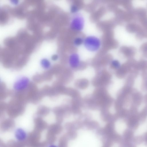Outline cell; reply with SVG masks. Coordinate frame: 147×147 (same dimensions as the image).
<instances>
[{
	"label": "cell",
	"instance_id": "obj_1",
	"mask_svg": "<svg viewBox=\"0 0 147 147\" xmlns=\"http://www.w3.org/2000/svg\"><path fill=\"white\" fill-rule=\"evenodd\" d=\"M83 45L88 51L91 52H95L100 48L101 42L98 37L94 35H89L84 38Z\"/></svg>",
	"mask_w": 147,
	"mask_h": 147
},
{
	"label": "cell",
	"instance_id": "obj_2",
	"mask_svg": "<svg viewBox=\"0 0 147 147\" xmlns=\"http://www.w3.org/2000/svg\"><path fill=\"white\" fill-rule=\"evenodd\" d=\"M85 20L83 16L80 14L75 15L71 20L70 27L71 29L76 31H81L84 29Z\"/></svg>",
	"mask_w": 147,
	"mask_h": 147
},
{
	"label": "cell",
	"instance_id": "obj_3",
	"mask_svg": "<svg viewBox=\"0 0 147 147\" xmlns=\"http://www.w3.org/2000/svg\"><path fill=\"white\" fill-rule=\"evenodd\" d=\"M30 83V80L28 77L25 76L21 77L14 83L13 89L17 91H23L28 87Z\"/></svg>",
	"mask_w": 147,
	"mask_h": 147
},
{
	"label": "cell",
	"instance_id": "obj_4",
	"mask_svg": "<svg viewBox=\"0 0 147 147\" xmlns=\"http://www.w3.org/2000/svg\"><path fill=\"white\" fill-rule=\"evenodd\" d=\"M28 135L26 131L22 128H17L15 131L14 136L18 142L26 143Z\"/></svg>",
	"mask_w": 147,
	"mask_h": 147
},
{
	"label": "cell",
	"instance_id": "obj_5",
	"mask_svg": "<svg viewBox=\"0 0 147 147\" xmlns=\"http://www.w3.org/2000/svg\"><path fill=\"white\" fill-rule=\"evenodd\" d=\"M139 122L138 116H133L127 118V124L129 129L133 130L137 129Z\"/></svg>",
	"mask_w": 147,
	"mask_h": 147
},
{
	"label": "cell",
	"instance_id": "obj_6",
	"mask_svg": "<svg viewBox=\"0 0 147 147\" xmlns=\"http://www.w3.org/2000/svg\"><path fill=\"white\" fill-rule=\"evenodd\" d=\"M14 126V122L12 120H6L3 121L1 124L0 130L2 132L9 131L13 129Z\"/></svg>",
	"mask_w": 147,
	"mask_h": 147
},
{
	"label": "cell",
	"instance_id": "obj_7",
	"mask_svg": "<svg viewBox=\"0 0 147 147\" xmlns=\"http://www.w3.org/2000/svg\"><path fill=\"white\" fill-rule=\"evenodd\" d=\"M34 122V129L41 133L48 127L47 123L41 119H36Z\"/></svg>",
	"mask_w": 147,
	"mask_h": 147
},
{
	"label": "cell",
	"instance_id": "obj_8",
	"mask_svg": "<svg viewBox=\"0 0 147 147\" xmlns=\"http://www.w3.org/2000/svg\"><path fill=\"white\" fill-rule=\"evenodd\" d=\"M121 51L126 57L130 58L134 55L136 52L135 48L132 46H123L121 48Z\"/></svg>",
	"mask_w": 147,
	"mask_h": 147
},
{
	"label": "cell",
	"instance_id": "obj_9",
	"mask_svg": "<svg viewBox=\"0 0 147 147\" xmlns=\"http://www.w3.org/2000/svg\"><path fill=\"white\" fill-rule=\"evenodd\" d=\"M47 129V132L56 136L61 132L63 129L61 126L58 124L51 125Z\"/></svg>",
	"mask_w": 147,
	"mask_h": 147
},
{
	"label": "cell",
	"instance_id": "obj_10",
	"mask_svg": "<svg viewBox=\"0 0 147 147\" xmlns=\"http://www.w3.org/2000/svg\"><path fill=\"white\" fill-rule=\"evenodd\" d=\"M134 12L135 17L139 21L147 17V11L144 8L139 7L134 9Z\"/></svg>",
	"mask_w": 147,
	"mask_h": 147
},
{
	"label": "cell",
	"instance_id": "obj_11",
	"mask_svg": "<svg viewBox=\"0 0 147 147\" xmlns=\"http://www.w3.org/2000/svg\"><path fill=\"white\" fill-rule=\"evenodd\" d=\"M142 28V27L140 25L133 23H129L126 26V30L130 33H136Z\"/></svg>",
	"mask_w": 147,
	"mask_h": 147
},
{
	"label": "cell",
	"instance_id": "obj_12",
	"mask_svg": "<svg viewBox=\"0 0 147 147\" xmlns=\"http://www.w3.org/2000/svg\"><path fill=\"white\" fill-rule=\"evenodd\" d=\"M134 137L133 131L129 129H127L123 132L122 140L126 141L132 142Z\"/></svg>",
	"mask_w": 147,
	"mask_h": 147
},
{
	"label": "cell",
	"instance_id": "obj_13",
	"mask_svg": "<svg viewBox=\"0 0 147 147\" xmlns=\"http://www.w3.org/2000/svg\"><path fill=\"white\" fill-rule=\"evenodd\" d=\"M26 147H47L48 144L46 141L26 143Z\"/></svg>",
	"mask_w": 147,
	"mask_h": 147
},
{
	"label": "cell",
	"instance_id": "obj_14",
	"mask_svg": "<svg viewBox=\"0 0 147 147\" xmlns=\"http://www.w3.org/2000/svg\"><path fill=\"white\" fill-rule=\"evenodd\" d=\"M134 9L125 12L123 16L124 20L127 22H129L136 18L134 14Z\"/></svg>",
	"mask_w": 147,
	"mask_h": 147
},
{
	"label": "cell",
	"instance_id": "obj_15",
	"mask_svg": "<svg viewBox=\"0 0 147 147\" xmlns=\"http://www.w3.org/2000/svg\"><path fill=\"white\" fill-rule=\"evenodd\" d=\"M69 61L72 65H77L80 61V57L78 54L75 53H72L69 57Z\"/></svg>",
	"mask_w": 147,
	"mask_h": 147
},
{
	"label": "cell",
	"instance_id": "obj_16",
	"mask_svg": "<svg viewBox=\"0 0 147 147\" xmlns=\"http://www.w3.org/2000/svg\"><path fill=\"white\" fill-rule=\"evenodd\" d=\"M8 147H26L25 143L21 142L14 140H10L7 142Z\"/></svg>",
	"mask_w": 147,
	"mask_h": 147
},
{
	"label": "cell",
	"instance_id": "obj_17",
	"mask_svg": "<svg viewBox=\"0 0 147 147\" xmlns=\"http://www.w3.org/2000/svg\"><path fill=\"white\" fill-rule=\"evenodd\" d=\"M69 137L65 134L62 136L59 141V147H67V140Z\"/></svg>",
	"mask_w": 147,
	"mask_h": 147
},
{
	"label": "cell",
	"instance_id": "obj_18",
	"mask_svg": "<svg viewBox=\"0 0 147 147\" xmlns=\"http://www.w3.org/2000/svg\"><path fill=\"white\" fill-rule=\"evenodd\" d=\"M56 140V136L47 132L46 141L48 144H53Z\"/></svg>",
	"mask_w": 147,
	"mask_h": 147
},
{
	"label": "cell",
	"instance_id": "obj_19",
	"mask_svg": "<svg viewBox=\"0 0 147 147\" xmlns=\"http://www.w3.org/2000/svg\"><path fill=\"white\" fill-rule=\"evenodd\" d=\"M122 3L124 7L126 9L127 11H131L134 9L132 3L131 1L124 0Z\"/></svg>",
	"mask_w": 147,
	"mask_h": 147
},
{
	"label": "cell",
	"instance_id": "obj_20",
	"mask_svg": "<svg viewBox=\"0 0 147 147\" xmlns=\"http://www.w3.org/2000/svg\"><path fill=\"white\" fill-rule=\"evenodd\" d=\"M144 142V138L143 135L138 136L134 137L132 142L134 144L139 145Z\"/></svg>",
	"mask_w": 147,
	"mask_h": 147
},
{
	"label": "cell",
	"instance_id": "obj_21",
	"mask_svg": "<svg viewBox=\"0 0 147 147\" xmlns=\"http://www.w3.org/2000/svg\"><path fill=\"white\" fill-rule=\"evenodd\" d=\"M84 38L81 37H77L73 41L74 45L76 47H79L83 44Z\"/></svg>",
	"mask_w": 147,
	"mask_h": 147
},
{
	"label": "cell",
	"instance_id": "obj_22",
	"mask_svg": "<svg viewBox=\"0 0 147 147\" xmlns=\"http://www.w3.org/2000/svg\"><path fill=\"white\" fill-rule=\"evenodd\" d=\"M132 142L125 141L122 139L120 147H134L135 145Z\"/></svg>",
	"mask_w": 147,
	"mask_h": 147
},
{
	"label": "cell",
	"instance_id": "obj_23",
	"mask_svg": "<svg viewBox=\"0 0 147 147\" xmlns=\"http://www.w3.org/2000/svg\"><path fill=\"white\" fill-rule=\"evenodd\" d=\"M41 64L42 67L45 69H49L51 66L50 62L46 59L42 60L41 61Z\"/></svg>",
	"mask_w": 147,
	"mask_h": 147
},
{
	"label": "cell",
	"instance_id": "obj_24",
	"mask_svg": "<svg viewBox=\"0 0 147 147\" xmlns=\"http://www.w3.org/2000/svg\"><path fill=\"white\" fill-rule=\"evenodd\" d=\"M136 38L139 40L142 39L144 38L143 28L136 33Z\"/></svg>",
	"mask_w": 147,
	"mask_h": 147
},
{
	"label": "cell",
	"instance_id": "obj_25",
	"mask_svg": "<svg viewBox=\"0 0 147 147\" xmlns=\"http://www.w3.org/2000/svg\"><path fill=\"white\" fill-rule=\"evenodd\" d=\"M71 12L73 14H76L78 11V8L76 5H72L70 7Z\"/></svg>",
	"mask_w": 147,
	"mask_h": 147
},
{
	"label": "cell",
	"instance_id": "obj_26",
	"mask_svg": "<svg viewBox=\"0 0 147 147\" xmlns=\"http://www.w3.org/2000/svg\"><path fill=\"white\" fill-rule=\"evenodd\" d=\"M140 21L143 28L147 29V17L142 19Z\"/></svg>",
	"mask_w": 147,
	"mask_h": 147
},
{
	"label": "cell",
	"instance_id": "obj_27",
	"mask_svg": "<svg viewBox=\"0 0 147 147\" xmlns=\"http://www.w3.org/2000/svg\"><path fill=\"white\" fill-rule=\"evenodd\" d=\"M140 50L142 52L147 50V42L142 44L140 47Z\"/></svg>",
	"mask_w": 147,
	"mask_h": 147
},
{
	"label": "cell",
	"instance_id": "obj_28",
	"mask_svg": "<svg viewBox=\"0 0 147 147\" xmlns=\"http://www.w3.org/2000/svg\"><path fill=\"white\" fill-rule=\"evenodd\" d=\"M112 63L113 65L116 67H118L119 65V62L117 60H113L112 61Z\"/></svg>",
	"mask_w": 147,
	"mask_h": 147
},
{
	"label": "cell",
	"instance_id": "obj_29",
	"mask_svg": "<svg viewBox=\"0 0 147 147\" xmlns=\"http://www.w3.org/2000/svg\"><path fill=\"white\" fill-rule=\"evenodd\" d=\"M145 145L147 146V132L143 135Z\"/></svg>",
	"mask_w": 147,
	"mask_h": 147
},
{
	"label": "cell",
	"instance_id": "obj_30",
	"mask_svg": "<svg viewBox=\"0 0 147 147\" xmlns=\"http://www.w3.org/2000/svg\"><path fill=\"white\" fill-rule=\"evenodd\" d=\"M0 147H8L7 144H5L3 141L0 140Z\"/></svg>",
	"mask_w": 147,
	"mask_h": 147
},
{
	"label": "cell",
	"instance_id": "obj_31",
	"mask_svg": "<svg viewBox=\"0 0 147 147\" xmlns=\"http://www.w3.org/2000/svg\"><path fill=\"white\" fill-rule=\"evenodd\" d=\"M143 28L144 38H147V29Z\"/></svg>",
	"mask_w": 147,
	"mask_h": 147
},
{
	"label": "cell",
	"instance_id": "obj_32",
	"mask_svg": "<svg viewBox=\"0 0 147 147\" xmlns=\"http://www.w3.org/2000/svg\"><path fill=\"white\" fill-rule=\"evenodd\" d=\"M142 53L143 56L147 58V50L144 51Z\"/></svg>",
	"mask_w": 147,
	"mask_h": 147
},
{
	"label": "cell",
	"instance_id": "obj_33",
	"mask_svg": "<svg viewBox=\"0 0 147 147\" xmlns=\"http://www.w3.org/2000/svg\"><path fill=\"white\" fill-rule=\"evenodd\" d=\"M47 147H59L58 146H57L56 145L53 144H50Z\"/></svg>",
	"mask_w": 147,
	"mask_h": 147
},
{
	"label": "cell",
	"instance_id": "obj_34",
	"mask_svg": "<svg viewBox=\"0 0 147 147\" xmlns=\"http://www.w3.org/2000/svg\"><path fill=\"white\" fill-rule=\"evenodd\" d=\"M134 147H136V146L135 145V146H134Z\"/></svg>",
	"mask_w": 147,
	"mask_h": 147
}]
</instances>
